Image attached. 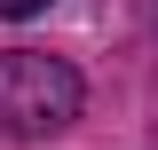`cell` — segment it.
I'll return each mask as SVG.
<instances>
[{
    "label": "cell",
    "mask_w": 158,
    "mask_h": 150,
    "mask_svg": "<svg viewBox=\"0 0 158 150\" xmlns=\"http://www.w3.org/2000/svg\"><path fill=\"white\" fill-rule=\"evenodd\" d=\"M87 103V79L63 56H40V48H0V142H40L79 119Z\"/></svg>",
    "instance_id": "1"
},
{
    "label": "cell",
    "mask_w": 158,
    "mask_h": 150,
    "mask_svg": "<svg viewBox=\"0 0 158 150\" xmlns=\"http://www.w3.org/2000/svg\"><path fill=\"white\" fill-rule=\"evenodd\" d=\"M48 0H0V16H40Z\"/></svg>",
    "instance_id": "2"
}]
</instances>
